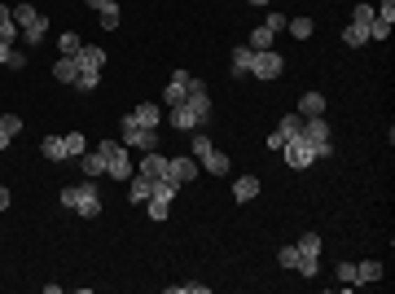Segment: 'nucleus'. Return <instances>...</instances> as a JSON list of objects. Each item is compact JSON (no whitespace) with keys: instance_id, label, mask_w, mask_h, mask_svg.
<instances>
[{"instance_id":"1","label":"nucleus","mask_w":395,"mask_h":294,"mask_svg":"<svg viewBox=\"0 0 395 294\" xmlns=\"http://www.w3.org/2000/svg\"><path fill=\"white\" fill-rule=\"evenodd\" d=\"M62 206L75 211V216H84V220L102 216V181L84 176L79 185H66V189H62Z\"/></svg>"},{"instance_id":"2","label":"nucleus","mask_w":395,"mask_h":294,"mask_svg":"<svg viewBox=\"0 0 395 294\" xmlns=\"http://www.w3.org/2000/svg\"><path fill=\"white\" fill-rule=\"evenodd\" d=\"M97 154L106 158V181H132L137 162H132V154H127L123 141H97Z\"/></svg>"},{"instance_id":"3","label":"nucleus","mask_w":395,"mask_h":294,"mask_svg":"<svg viewBox=\"0 0 395 294\" xmlns=\"http://www.w3.org/2000/svg\"><path fill=\"white\" fill-rule=\"evenodd\" d=\"M193 158H198V167H202L207 176H228V167H233V162H228V154L224 150H216V145H211V136L202 132V127H198L193 132Z\"/></svg>"},{"instance_id":"4","label":"nucleus","mask_w":395,"mask_h":294,"mask_svg":"<svg viewBox=\"0 0 395 294\" xmlns=\"http://www.w3.org/2000/svg\"><path fill=\"white\" fill-rule=\"evenodd\" d=\"M119 141L127 145V150H158V127H145V123H137L132 114H123V123H119Z\"/></svg>"},{"instance_id":"5","label":"nucleus","mask_w":395,"mask_h":294,"mask_svg":"<svg viewBox=\"0 0 395 294\" xmlns=\"http://www.w3.org/2000/svg\"><path fill=\"white\" fill-rule=\"evenodd\" d=\"M13 22H18L22 40H27L31 48H40L44 31H48V18H44V13H36V5H13Z\"/></svg>"},{"instance_id":"6","label":"nucleus","mask_w":395,"mask_h":294,"mask_svg":"<svg viewBox=\"0 0 395 294\" xmlns=\"http://www.w3.org/2000/svg\"><path fill=\"white\" fill-rule=\"evenodd\" d=\"M88 150V141L79 136V132H71V136H44L40 141V154L48 158V162H62V158H79Z\"/></svg>"},{"instance_id":"7","label":"nucleus","mask_w":395,"mask_h":294,"mask_svg":"<svg viewBox=\"0 0 395 294\" xmlns=\"http://www.w3.org/2000/svg\"><path fill=\"white\" fill-rule=\"evenodd\" d=\"M251 75L255 79H282L286 75V57L277 53V48H263V53L251 57Z\"/></svg>"},{"instance_id":"8","label":"nucleus","mask_w":395,"mask_h":294,"mask_svg":"<svg viewBox=\"0 0 395 294\" xmlns=\"http://www.w3.org/2000/svg\"><path fill=\"white\" fill-rule=\"evenodd\" d=\"M180 106H189L193 114H198V119H211V92H207V84H202V79H189V92H185V102H180Z\"/></svg>"},{"instance_id":"9","label":"nucleus","mask_w":395,"mask_h":294,"mask_svg":"<svg viewBox=\"0 0 395 294\" xmlns=\"http://www.w3.org/2000/svg\"><path fill=\"white\" fill-rule=\"evenodd\" d=\"M282 154H286V162H290L294 172H303V167H312V162H317V154H312V145H307L303 136L286 141V145H282Z\"/></svg>"},{"instance_id":"10","label":"nucleus","mask_w":395,"mask_h":294,"mask_svg":"<svg viewBox=\"0 0 395 294\" xmlns=\"http://www.w3.org/2000/svg\"><path fill=\"white\" fill-rule=\"evenodd\" d=\"M167 176L176 185H189V181H198L202 176V167H198V158L189 154V158H167Z\"/></svg>"},{"instance_id":"11","label":"nucleus","mask_w":395,"mask_h":294,"mask_svg":"<svg viewBox=\"0 0 395 294\" xmlns=\"http://www.w3.org/2000/svg\"><path fill=\"white\" fill-rule=\"evenodd\" d=\"M189 71H176L172 75V84L167 88H162V106H180V102H185V92H189Z\"/></svg>"},{"instance_id":"12","label":"nucleus","mask_w":395,"mask_h":294,"mask_svg":"<svg viewBox=\"0 0 395 294\" xmlns=\"http://www.w3.org/2000/svg\"><path fill=\"white\" fill-rule=\"evenodd\" d=\"M167 123L176 127V132H198V127H207L198 114L189 110V106H172V114H167Z\"/></svg>"},{"instance_id":"13","label":"nucleus","mask_w":395,"mask_h":294,"mask_svg":"<svg viewBox=\"0 0 395 294\" xmlns=\"http://www.w3.org/2000/svg\"><path fill=\"white\" fill-rule=\"evenodd\" d=\"M150 193H154V181H150V176H141V172H132V181H127V202L145 206V202H150Z\"/></svg>"},{"instance_id":"14","label":"nucleus","mask_w":395,"mask_h":294,"mask_svg":"<svg viewBox=\"0 0 395 294\" xmlns=\"http://www.w3.org/2000/svg\"><path fill=\"white\" fill-rule=\"evenodd\" d=\"M75 62H79V71H97V75H102V66H106V48L84 44V48L75 53Z\"/></svg>"},{"instance_id":"15","label":"nucleus","mask_w":395,"mask_h":294,"mask_svg":"<svg viewBox=\"0 0 395 294\" xmlns=\"http://www.w3.org/2000/svg\"><path fill=\"white\" fill-rule=\"evenodd\" d=\"M141 176H150V181H162V176H167V154H158V150H150L141 158V167H137Z\"/></svg>"},{"instance_id":"16","label":"nucleus","mask_w":395,"mask_h":294,"mask_svg":"<svg viewBox=\"0 0 395 294\" xmlns=\"http://www.w3.org/2000/svg\"><path fill=\"white\" fill-rule=\"evenodd\" d=\"M277 136H282V141H294V136H303V114H299V110L282 114V123H277Z\"/></svg>"},{"instance_id":"17","label":"nucleus","mask_w":395,"mask_h":294,"mask_svg":"<svg viewBox=\"0 0 395 294\" xmlns=\"http://www.w3.org/2000/svg\"><path fill=\"white\" fill-rule=\"evenodd\" d=\"M53 79H57V84H71V88H75L79 62H75V57H57V62H53Z\"/></svg>"},{"instance_id":"18","label":"nucleus","mask_w":395,"mask_h":294,"mask_svg":"<svg viewBox=\"0 0 395 294\" xmlns=\"http://www.w3.org/2000/svg\"><path fill=\"white\" fill-rule=\"evenodd\" d=\"M373 281H382V264H377V259H360L356 264V286H373Z\"/></svg>"},{"instance_id":"19","label":"nucleus","mask_w":395,"mask_h":294,"mask_svg":"<svg viewBox=\"0 0 395 294\" xmlns=\"http://www.w3.org/2000/svg\"><path fill=\"white\" fill-rule=\"evenodd\" d=\"M79 167H84V176L102 181V176H106V158L97 154V150H84V154H79Z\"/></svg>"},{"instance_id":"20","label":"nucleus","mask_w":395,"mask_h":294,"mask_svg":"<svg viewBox=\"0 0 395 294\" xmlns=\"http://www.w3.org/2000/svg\"><path fill=\"white\" fill-rule=\"evenodd\" d=\"M233 198H237V202L259 198V176H237V181H233Z\"/></svg>"},{"instance_id":"21","label":"nucleus","mask_w":395,"mask_h":294,"mask_svg":"<svg viewBox=\"0 0 395 294\" xmlns=\"http://www.w3.org/2000/svg\"><path fill=\"white\" fill-rule=\"evenodd\" d=\"M294 110H299L303 119H317V114H325V97H321V92H303Z\"/></svg>"},{"instance_id":"22","label":"nucleus","mask_w":395,"mask_h":294,"mask_svg":"<svg viewBox=\"0 0 395 294\" xmlns=\"http://www.w3.org/2000/svg\"><path fill=\"white\" fill-rule=\"evenodd\" d=\"M132 119H137V123H145V127H158V123H162V106H150V102H141L137 110H132Z\"/></svg>"},{"instance_id":"23","label":"nucleus","mask_w":395,"mask_h":294,"mask_svg":"<svg viewBox=\"0 0 395 294\" xmlns=\"http://www.w3.org/2000/svg\"><path fill=\"white\" fill-rule=\"evenodd\" d=\"M272 36H277L272 27H255L251 36H246V48H255V53H263V48H272Z\"/></svg>"},{"instance_id":"24","label":"nucleus","mask_w":395,"mask_h":294,"mask_svg":"<svg viewBox=\"0 0 395 294\" xmlns=\"http://www.w3.org/2000/svg\"><path fill=\"white\" fill-rule=\"evenodd\" d=\"M251 57H255V48L237 44V48H233V57H228V62H233V75H251Z\"/></svg>"},{"instance_id":"25","label":"nucleus","mask_w":395,"mask_h":294,"mask_svg":"<svg viewBox=\"0 0 395 294\" xmlns=\"http://www.w3.org/2000/svg\"><path fill=\"white\" fill-rule=\"evenodd\" d=\"M286 31H290L294 40H312V31H317V22H312V18H290V22H286Z\"/></svg>"},{"instance_id":"26","label":"nucleus","mask_w":395,"mask_h":294,"mask_svg":"<svg viewBox=\"0 0 395 294\" xmlns=\"http://www.w3.org/2000/svg\"><path fill=\"white\" fill-rule=\"evenodd\" d=\"M57 48H62V57H75L79 48H84V40H79V31H66V36L57 40Z\"/></svg>"},{"instance_id":"27","label":"nucleus","mask_w":395,"mask_h":294,"mask_svg":"<svg viewBox=\"0 0 395 294\" xmlns=\"http://www.w3.org/2000/svg\"><path fill=\"white\" fill-rule=\"evenodd\" d=\"M342 44H347V48H360V44H369V31L365 27H347V31H342Z\"/></svg>"},{"instance_id":"28","label":"nucleus","mask_w":395,"mask_h":294,"mask_svg":"<svg viewBox=\"0 0 395 294\" xmlns=\"http://www.w3.org/2000/svg\"><path fill=\"white\" fill-rule=\"evenodd\" d=\"M145 216H150L154 224H162V220L172 216V202H158V198H150V202H145Z\"/></svg>"},{"instance_id":"29","label":"nucleus","mask_w":395,"mask_h":294,"mask_svg":"<svg viewBox=\"0 0 395 294\" xmlns=\"http://www.w3.org/2000/svg\"><path fill=\"white\" fill-rule=\"evenodd\" d=\"M97 18H102V31H114V27H119V18H123V13H119V5L110 0V5H106L102 13H97Z\"/></svg>"},{"instance_id":"30","label":"nucleus","mask_w":395,"mask_h":294,"mask_svg":"<svg viewBox=\"0 0 395 294\" xmlns=\"http://www.w3.org/2000/svg\"><path fill=\"white\" fill-rule=\"evenodd\" d=\"M0 132H5V136H18L22 132V114H0Z\"/></svg>"},{"instance_id":"31","label":"nucleus","mask_w":395,"mask_h":294,"mask_svg":"<svg viewBox=\"0 0 395 294\" xmlns=\"http://www.w3.org/2000/svg\"><path fill=\"white\" fill-rule=\"evenodd\" d=\"M334 272H338V281H342V290H352V286H356V264H352V259H342V264H338Z\"/></svg>"},{"instance_id":"32","label":"nucleus","mask_w":395,"mask_h":294,"mask_svg":"<svg viewBox=\"0 0 395 294\" xmlns=\"http://www.w3.org/2000/svg\"><path fill=\"white\" fill-rule=\"evenodd\" d=\"M167 294H211V286H202V281H185V286H167Z\"/></svg>"},{"instance_id":"33","label":"nucleus","mask_w":395,"mask_h":294,"mask_svg":"<svg viewBox=\"0 0 395 294\" xmlns=\"http://www.w3.org/2000/svg\"><path fill=\"white\" fill-rule=\"evenodd\" d=\"M277 264H282V268H299V246H282V251H277Z\"/></svg>"},{"instance_id":"34","label":"nucleus","mask_w":395,"mask_h":294,"mask_svg":"<svg viewBox=\"0 0 395 294\" xmlns=\"http://www.w3.org/2000/svg\"><path fill=\"white\" fill-rule=\"evenodd\" d=\"M373 18H377L373 5H356V13H352V22H356V27H365V31H369V22H373Z\"/></svg>"},{"instance_id":"35","label":"nucleus","mask_w":395,"mask_h":294,"mask_svg":"<svg viewBox=\"0 0 395 294\" xmlns=\"http://www.w3.org/2000/svg\"><path fill=\"white\" fill-rule=\"evenodd\" d=\"M13 40H22V31H18V22H0V44H13Z\"/></svg>"},{"instance_id":"36","label":"nucleus","mask_w":395,"mask_h":294,"mask_svg":"<svg viewBox=\"0 0 395 294\" xmlns=\"http://www.w3.org/2000/svg\"><path fill=\"white\" fill-rule=\"evenodd\" d=\"M387 36H391V22L373 18V22H369V40H387Z\"/></svg>"},{"instance_id":"37","label":"nucleus","mask_w":395,"mask_h":294,"mask_svg":"<svg viewBox=\"0 0 395 294\" xmlns=\"http://www.w3.org/2000/svg\"><path fill=\"white\" fill-rule=\"evenodd\" d=\"M373 13H377V18H382V22H395V0H382V5H377Z\"/></svg>"},{"instance_id":"38","label":"nucleus","mask_w":395,"mask_h":294,"mask_svg":"<svg viewBox=\"0 0 395 294\" xmlns=\"http://www.w3.org/2000/svg\"><path fill=\"white\" fill-rule=\"evenodd\" d=\"M0 66H13V44H0Z\"/></svg>"},{"instance_id":"39","label":"nucleus","mask_w":395,"mask_h":294,"mask_svg":"<svg viewBox=\"0 0 395 294\" xmlns=\"http://www.w3.org/2000/svg\"><path fill=\"white\" fill-rule=\"evenodd\" d=\"M263 145H268V150H277V154H282V145H286V141L277 136V127H272V132H268V141H263Z\"/></svg>"},{"instance_id":"40","label":"nucleus","mask_w":395,"mask_h":294,"mask_svg":"<svg viewBox=\"0 0 395 294\" xmlns=\"http://www.w3.org/2000/svg\"><path fill=\"white\" fill-rule=\"evenodd\" d=\"M84 5H88V9H97V13H102V9L110 5V0H84Z\"/></svg>"},{"instance_id":"41","label":"nucleus","mask_w":395,"mask_h":294,"mask_svg":"<svg viewBox=\"0 0 395 294\" xmlns=\"http://www.w3.org/2000/svg\"><path fill=\"white\" fill-rule=\"evenodd\" d=\"M5 206H9V189H5V185H0V211H5Z\"/></svg>"},{"instance_id":"42","label":"nucleus","mask_w":395,"mask_h":294,"mask_svg":"<svg viewBox=\"0 0 395 294\" xmlns=\"http://www.w3.org/2000/svg\"><path fill=\"white\" fill-rule=\"evenodd\" d=\"M9 18H13V9H9V5H0V22H9Z\"/></svg>"},{"instance_id":"43","label":"nucleus","mask_w":395,"mask_h":294,"mask_svg":"<svg viewBox=\"0 0 395 294\" xmlns=\"http://www.w3.org/2000/svg\"><path fill=\"white\" fill-rule=\"evenodd\" d=\"M246 5H255V9H263V5H272V0H246Z\"/></svg>"}]
</instances>
